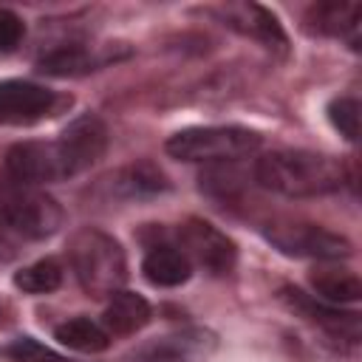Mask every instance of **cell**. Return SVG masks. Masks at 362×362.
I'll list each match as a JSON object with an SVG mask.
<instances>
[{"label": "cell", "mask_w": 362, "mask_h": 362, "mask_svg": "<svg viewBox=\"0 0 362 362\" xmlns=\"http://www.w3.org/2000/svg\"><path fill=\"white\" fill-rule=\"evenodd\" d=\"M255 181L286 198H314L345 187L342 161L314 150H272L255 161Z\"/></svg>", "instance_id": "6da1fadb"}, {"label": "cell", "mask_w": 362, "mask_h": 362, "mask_svg": "<svg viewBox=\"0 0 362 362\" xmlns=\"http://www.w3.org/2000/svg\"><path fill=\"white\" fill-rule=\"evenodd\" d=\"M68 260L88 297H113L127 280L124 249L102 229H79L68 243Z\"/></svg>", "instance_id": "7a4b0ae2"}, {"label": "cell", "mask_w": 362, "mask_h": 362, "mask_svg": "<svg viewBox=\"0 0 362 362\" xmlns=\"http://www.w3.org/2000/svg\"><path fill=\"white\" fill-rule=\"evenodd\" d=\"M260 147V133L238 124L184 127L167 139V153L178 161H235Z\"/></svg>", "instance_id": "3957f363"}, {"label": "cell", "mask_w": 362, "mask_h": 362, "mask_svg": "<svg viewBox=\"0 0 362 362\" xmlns=\"http://www.w3.org/2000/svg\"><path fill=\"white\" fill-rule=\"evenodd\" d=\"M0 215L17 235L28 240L51 238L65 221V212L57 198H51L40 187L17 181H6L0 187Z\"/></svg>", "instance_id": "277c9868"}, {"label": "cell", "mask_w": 362, "mask_h": 362, "mask_svg": "<svg viewBox=\"0 0 362 362\" xmlns=\"http://www.w3.org/2000/svg\"><path fill=\"white\" fill-rule=\"evenodd\" d=\"M263 235L272 246L291 257H311V260H342L351 257L354 246L345 235L331 232L320 223L303 221H272L263 226Z\"/></svg>", "instance_id": "5b68a950"}, {"label": "cell", "mask_w": 362, "mask_h": 362, "mask_svg": "<svg viewBox=\"0 0 362 362\" xmlns=\"http://www.w3.org/2000/svg\"><path fill=\"white\" fill-rule=\"evenodd\" d=\"M178 249L187 255L189 263H195L212 277L229 274L238 263L235 240L204 218H187L178 226Z\"/></svg>", "instance_id": "8992f818"}, {"label": "cell", "mask_w": 362, "mask_h": 362, "mask_svg": "<svg viewBox=\"0 0 362 362\" xmlns=\"http://www.w3.org/2000/svg\"><path fill=\"white\" fill-rule=\"evenodd\" d=\"M8 181L40 187L71 178V170L57 147V141H20L6 153Z\"/></svg>", "instance_id": "52a82bcc"}, {"label": "cell", "mask_w": 362, "mask_h": 362, "mask_svg": "<svg viewBox=\"0 0 362 362\" xmlns=\"http://www.w3.org/2000/svg\"><path fill=\"white\" fill-rule=\"evenodd\" d=\"M57 147L71 170V175L93 167L105 150H107V127L96 113H82L74 122H68V127L59 133Z\"/></svg>", "instance_id": "ba28073f"}, {"label": "cell", "mask_w": 362, "mask_h": 362, "mask_svg": "<svg viewBox=\"0 0 362 362\" xmlns=\"http://www.w3.org/2000/svg\"><path fill=\"white\" fill-rule=\"evenodd\" d=\"M57 105L54 90L25 82V79H6L0 82V122L8 124H28L48 116Z\"/></svg>", "instance_id": "9c48e42d"}, {"label": "cell", "mask_w": 362, "mask_h": 362, "mask_svg": "<svg viewBox=\"0 0 362 362\" xmlns=\"http://www.w3.org/2000/svg\"><path fill=\"white\" fill-rule=\"evenodd\" d=\"M277 297L294 314L328 328L331 334H339V337H348V339L359 337V314H354V311H342L339 305L322 303V300H317V297H311V294H305L303 288H294V286H283Z\"/></svg>", "instance_id": "30bf717a"}, {"label": "cell", "mask_w": 362, "mask_h": 362, "mask_svg": "<svg viewBox=\"0 0 362 362\" xmlns=\"http://www.w3.org/2000/svg\"><path fill=\"white\" fill-rule=\"evenodd\" d=\"M218 14L226 25H232L235 31H240L246 37L260 40L266 48L286 51V45H288V37H286L283 25L277 23V17L257 3H232V6L218 8Z\"/></svg>", "instance_id": "8fae6325"}, {"label": "cell", "mask_w": 362, "mask_h": 362, "mask_svg": "<svg viewBox=\"0 0 362 362\" xmlns=\"http://www.w3.org/2000/svg\"><path fill=\"white\" fill-rule=\"evenodd\" d=\"M153 317V308L150 303L136 294V291H116L110 297V303L105 305V314H102V325L107 334H116V337H130L136 331H141Z\"/></svg>", "instance_id": "7c38bea8"}, {"label": "cell", "mask_w": 362, "mask_h": 362, "mask_svg": "<svg viewBox=\"0 0 362 362\" xmlns=\"http://www.w3.org/2000/svg\"><path fill=\"white\" fill-rule=\"evenodd\" d=\"M141 272H144V277H147L153 286L173 288V286H181V283L189 280L192 263L187 260V255H184L178 246L161 243V246H153V249L144 255Z\"/></svg>", "instance_id": "4fadbf2b"}, {"label": "cell", "mask_w": 362, "mask_h": 362, "mask_svg": "<svg viewBox=\"0 0 362 362\" xmlns=\"http://www.w3.org/2000/svg\"><path fill=\"white\" fill-rule=\"evenodd\" d=\"M311 288L317 291V300L339 305V303H356L362 300V280L342 266H320L308 274Z\"/></svg>", "instance_id": "5bb4252c"}, {"label": "cell", "mask_w": 362, "mask_h": 362, "mask_svg": "<svg viewBox=\"0 0 362 362\" xmlns=\"http://www.w3.org/2000/svg\"><path fill=\"white\" fill-rule=\"evenodd\" d=\"M359 17H362L359 3H317V6L308 8L305 23L317 34H328V37L354 34V40H356Z\"/></svg>", "instance_id": "9a60e30c"}, {"label": "cell", "mask_w": 362, "mask_h": 362, "mask_svg": "<svg viewBox=\"0 0 362 362\" xmlns=\"http://www.w3.org/2000/svg\"><path fill=\"white\" fill-rule=\"evenodd\" d=\"M198 345L201 342L192 334L158 337V339H150V342L127 351L119 362H192V354Z\"/></svg>", "instance_id": "2e32d148"}, {"label": "cell", "mask_w": 362, "mask_h": 362, "mask_svg": "<svg viewBox=\"0 0 362 362\" xmlns=\"http://www.w3.org/2000/svg\"><path fill=\"white\" fill-rule=\"evenodd\" d=\"M113 189L124 198H144V195H156V192H164L170 184H167V175L150 164V161H141V164H130L124 170H119L113 178Z\"/></svg>", "instance_id": "e0dca14e"}, {"label": "cell", "mask_w": 362, "mask_h": 362, "mask_svg": "<svg viewBox=\"0 0 362 362\" xmlns=\"http://www.w3.org/2000/svg\"><path fill=\"white\" fill-rule=\"evenodd\" d=\"M99 59L82 45H62L37 59V71L45 76H82L96 71Z\"/></svg>", "instance_id": "ac0fdd59"}, {"label": "cell", "mask_w": 362, "mask_h": 362, "mask_svg": "<svg viewBox=\"0 0 362 362\" xmlns=\"http://www.w3.org/2000/svg\"><path fill=\"white\" fill-rule=\"evenodd\" d=\"M54 337L65 348L79 351V354H99V351H105L110 345V334L99 322H93L88 317H74V320L57 325Z\"/></svg>", "instance_id": "d6986e66"}, {"label": "cell", "mask_w": 362, "mask_h": 362, "mask_svg": "<svg viewBox=\"0 0 362 362\" xmlns=\"http://www.w3.org/2000/svg\"><path fill=\"white\" fill-rule=\"evenodd\" d=\"M14 286L23 288L25 294H48L57 291L62 286V266L51 257L37 260L31 266H25L23 272L14 274Z\"/></svg>", "instance_id": "ffe728a7"}, {"label": "cell", "mask_w": 362, "mask_h": 362, "mask_svg": "<svg viewBox=\"0 0 362 362\" xmlns=\"http://www.w3.org/2000/svg\"><path fill=\"white\" fill-rule=\"evenodd\" d=\"M328 119L331 124L348 139L356 141L359 139V102L354 96H339L328 105Z\"/></svg>", "instance_id": "44dd1931"}, {"label": "cell", "mask_w": 362, "mask_h": 362, "mask_svg": "<svg viewBox=\"0 0 362 362\" xmlns=\"http://www.w3.org/2000/svg\"><path fill=\"white\" fill-rule=\"evenodd\" d=\"M6 354L14 359V362H68L62 354L51 351L48 345L31 339V337H17L14 342L6 345Z\"/></svg>", "instance_id": "7402d4cb"}, {"label": "cell", "mask_w": 362, "mask_h": 362, "mask_svg": "<svg viewBox=\"0 0 362 362\" xmlns=\"http://www.w3.org/2000/svg\"><path fill=\"white\" fill-rule=\"evenodd\" d=\"M25 34L23 20L11 8H0V51H14Z\"/></svg>", "instance_id": "603a6c76"}, {"label": "cell", "mask_w": 362, "mask_h": 362, "mask_svg": "<svg viewBox=\"0 0 362 362\" xmlns=\"http://www.w3.org/2000/svg\"><path fill=\"white\" fill-rule=\"evenodd\" d=\"M17 255V243L6 235V232H0V263H6V260H11Z\"/></svg>", "instance_id": "cb8c5ba5"}]
</instances>
